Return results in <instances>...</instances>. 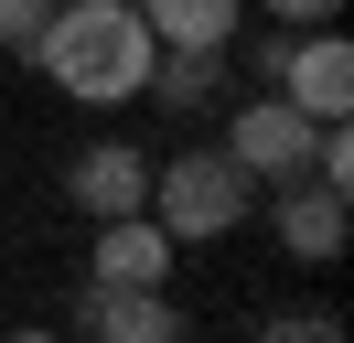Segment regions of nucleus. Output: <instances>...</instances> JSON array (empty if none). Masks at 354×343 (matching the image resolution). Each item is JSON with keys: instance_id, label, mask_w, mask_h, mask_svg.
<instances>
[{"instance_id": "6", "label": "nucleus", "mask_w": 354, "mask_h": 343, "mask_svg": "<svg viewBox=\"0 0 354 343\" xmlns=\"http://www.w3.org/2000/svg\"><path fill=\"white\" fill-rule=\"evenodd\" d=\"M97 279L161 290V279H172V225H161L151 204H140V214H97Z\"/></svg>"}, {"instance_id": "7", "label": "nucleus", "mask_w": 354, "mask_h": 343, "mask_svg": "<svg viewBox=\"0 0 354 343\" xmlns=\"http://www.w3.org/2000/svg\"><path fill=\"white\" fill-rule=\"evenodd\" d=\"M65 193H75L86 214H140V204H151V161H140L129 140H97V150H75Z\"/></svg>"}, {"instance_id": "3", "label": "nucleus", "mask_w": 354, "mask_h": 343, "mask_svg": "<svg viewBox=\"0 0 354 343\" xmlns=\"http://www.w3.org/2000/svg\"><path fill=\"white\" fill-rule=\"evenodd\" d=\"M311 107H290L279 86H268V97H236L225 107V161L247 172V183H290V172H311Z\"/></svg>"}, {"instance_id": "11", "label": "nucleus", "mask_w": 354, "mask_h": 343, "mask_svg": "<svg viewBox=\"0 0 354 343\" xmlns=\"http://www.w3.org/2000/svg\"><path fill=\"white\" fill-rule=\"evenodd\" d=\"M258 11H279L290 33H311V21H333V11H344V0H258Z\"/></svg>"}, {"instance_id": "10", "label": "nucleus", "mask_w": 354, "mask_h": 343, "mask_svg": "<svg viewBox=\"0 0 354 343\" xmlns=\"http://www.w3.org/2000/svg\"><path fill=\"white\" fill-rule=\"evenodd\" d=\"M54 0H0V54H32V33H44Z\"/></svg>"}, {"instance_id": "4", "label": "nucleus", "mask_w": 354, "mask_h": 343, "mask_svg": "<svg viewBox=\"0 0 354 343\" xmlns=\"http://www.w3.org/2000/svg\"><path fill=\"white\" fill-rule=\"evenodd\" d=\"M268 86H279L290 107H311V118H344V107H354V43L333 33V21H311V33L279 43V75H268Z\"/></svg>"}, {"instance_id": "2", "label": "nucleus", "mask_w": 354, "mask_h": 343, "mask_svg": "<svg viewBox=\"0 0 354 343\" xmlns=\"http://www.w3.org/2000/svg\"><path fill=\"white\" fill-rule=\"evenodd\" d=\"M247 204H258V183L225 161V140H215V150H183V161H151V214L172 225V247H194V236H236Z\"/></svg>"}, {"instance_id": "5", "label": "nucleus", "mask_w": 354, "mask_h": 343, "mask_svg": "<svg viewBox=\"0 0 354 343\" xmlns=\"http://www.w3.org/2000/svg\"><path fill=\"white\" fill-rule=\"evenodd\" d=\"M344 214H354V193H344V183L290 172V183H279V247L301 257V268H333V257H344Z\"/></svg>"}, {"instance_id": "1", "label": "nucleus", "mask_w": 354, "mask_h": 343, "mask_svg": "<svg viewBox=\"0 0 354 343\" xmlns=\"http://www.w3.org/2000/svg\"><path fill=\"white\" fill-rule=\"evenodd\" d=\"M151 21H140V0H54L44 33H32V64L54 75V97L75 107H129L140 86H151Z\"/></svg>"}, {"instance_id": "9", "label": "nucleus", "mask_w": 354, "mask_h": 343, "mask_svg": "<svg viewBox=\"0 0 354 343\" xmlns=\"http://www.w3.org/2000/svg\"><path fill=\"white\" fill-rule=\"evenodd\" d=\"M140 21H151V43H236L247 0H140Z\"/></svg>"}, {"instance_id": "8", "label": "nucleus", "mask_w": 354, "mask_h": 343, "mask_svg": "<svg viewBox=\"0 0 354 343\" xmlns=\"http://www.w3.org/2000/svg\"><path fill=\"white\" fill-rule=\"evenodd\" d=\"M75 322H86L97 343H172V333H183V311H172L161 290H118V279H97Z\"/></svg>"}]
</instances>
